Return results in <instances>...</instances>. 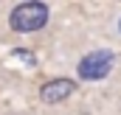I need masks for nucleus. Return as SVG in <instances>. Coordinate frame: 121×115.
I'll use <instances>...</instances> for the list:
<instances>
[{
    "label": "nucleus",
    "mask_w": 121,
    "mask_h": 115,
    "mask_svg": "<svg viewBox=\"0 0 121 115\" xmlns=\"http://www.w3.org/2000/svg\"><path fill=\"white\" fill-rule=\"evenodd\" d=\"M121 65V51L118 45L107 42L99 37V42L79 51V56L73 62V76L79 79V84H104Z\"/></svg>",
    "instance_id": "obj_1"
},
{
    "label": "nucleus",
    "mask_w": 121,
    "mask_h": 115,
    "mask_svg": "<svg viewBox=\"0 0 121 115\" xmlns=\"http://www.w3.org/2000/svg\"><path fill=\"white\" fill-rule=\"evenodd\" d=\"M51 17H54V8L48 0H17L6 11V28L17 37L42 34L51 25Z\"/></svg>",
    "instance_id": "obj_2"
},
{
    "label": "nucleus",
    "mask_w": 121,
    "mask_h": 115,
    "mask_svg": "<svg viewBox=\"0 0 121 115\" xmlns=\"http://www.w3.org/2000/svg\"><path fill=\"white\" fill-rule=\"evenodd\" d=\"M79 79L76 76H68V73H56V76H51L48 82H42L39 90H37V95H39V101L45 104V107H59L65 101H70L76 93H79Z\"/></svg>",
    "instance_id": "obj_3"
},
{
    "label": "nucleus",
    "mask_w": 121,
    "mask_h": 115,
    "mask_svg": "<svg viewBox=\"0 0 121 115\" xmlns=\"http://www.w3.org/2000/svg\"><path fill=\"white\" fill-rule=\"evenodd\" d=\"M96 37H101V39H107V42L121 48V3H116V8H110L104 14V20L99 23V34Z\"/></svg>",
    "instance_id": "obj_4"
},
{
    "label": "nucleus",
    "mask_w": 121,
    "mask_h": 115,
    "mask_svg": "<svg viewBox=\"0 0 121 115\" xmlns=\"http://www.w3.org/2000/svg\"><path fill=\"white\" fill-rule=\"evenodd\" d=\"M118 112H121V101H118Z\"/></svg>",
    "instance_id": "obj_5"
},
{
    "label": "nucleus",
    "mask_w": 121,
    "mask_h": 115,
    "mask_svg": "<svg viewBox=\"0 0 121 115\" xmlns=\"http://www.w3.org/2000/svg\"><path fill=\"white\" fill-rule=\"evenodd\" d=\"M113 3H121V0H113Z\"/></svg>",
    "instance_id": "obj_6"
}]
</instances>
